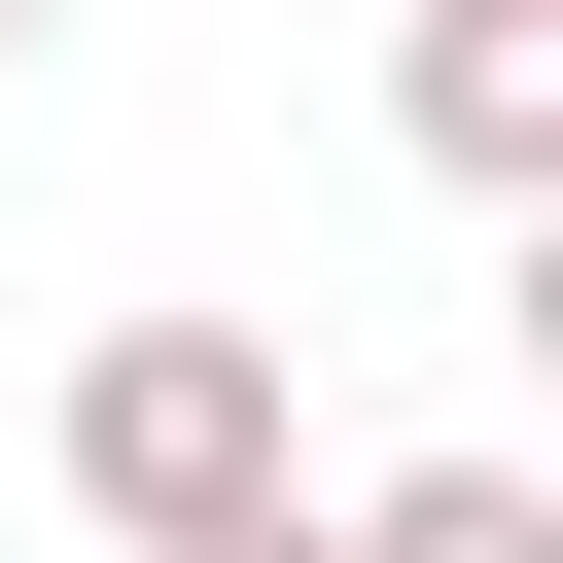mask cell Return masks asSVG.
Here are the masks:
<instances>
[{
    "label": "cell",
    "instance_id": "obj_2",
    "mask_svg": "<svg viewBox=\"0 0 563 563\" xmlns=\"http://www.w3.org/2000/svg\"><path fill=\"white\" fill-rule=\"evenodd\" d=\"M387 106L457 211H563V0H387Z\"/></svg>",
    "mask_w": 563,
    "mask_h": 563
},
{
    "label": "cell",
    "instance_id": "obj_3",
    "mask_svg": "<svg viewBox=\"0 0 563 563\" xmlns=\"http://www.w3.org/2000/svg\"><path fill=\"white\" fill-rule=\"evenodd\" d=\"M317 563H563V493L528 457H387V493H317Z\"/></svg>",
    "mask_w": 563,
    "mask_h": 563
},
{
    "label": "cell",
    "instance_id": "obj_4",
    "mask_svg": "<svg viewBox=\"0 0 563 563\" xmlns=\"http://www.w3.org/2000/svg\"><path fill=\"white\" fill-rule=\"evenodd\" d=\"M176 563H317V493H282V528H176Z\"/></svg>",
    "mask_w": 563,
    "mask_h": 563
},
{
    "label": "cell",
    "instance_id": "obj_5",
    "mask_svg": "<svg viewBox=\"0 0 563 563\" xmlns=\"http://www.w3.org/2000/svg\"><path fill=\"white\" fill-rule=\"evenodd\" d=\"M0 70H35V0H0Z\"/></svg>",
    "mask_w": 563,
    "mask_h": 563
},
{
    "label": "cell",
    "instance_id": "obj_1",
    "mask_svg": "<svg viewBox=\"0 0 563 563\" xmlns=\"http://www.w3.org/2000/svg\"><path fill=\"white\" fill-rule=\"evenodd\" d=\"M317 493V422H282V317H106L70 352V528L106 563H176V528H282Z\"/></svg>",
    "mask_w": 563,
    "mask_h": 563
}]
</instances>
